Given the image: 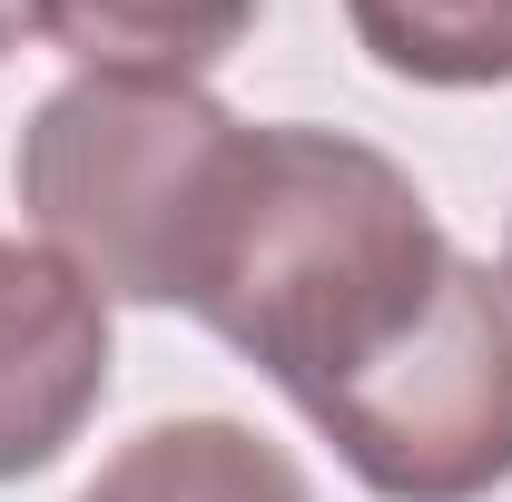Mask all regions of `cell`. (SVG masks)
<instances>
[{
  "instance_id": "6da1fadb",
  "label": "cell",
  "mask_w": 512,
  "mask_h": 502,
  "mask_svg": "<svg viewBox=\"0 0 512 502\" xmlns=\"http://www.w3.org/2000/svg\"><path fill=\"white\" fill-rule=\"evenodd\" d=\"M453 237L424 188L345 128L276 119L247 128L207 256L188 276V315L247 355L296 414H325L355 375L424 325L453 276Z\"/></svg>"
},
{
  "instance_id": "7a4b0ae2",
  "label": "cell",
  "mask_w": 512,
  "mask_h": 502,
  "mask_svg": "<svg viewBox=\"0 0 512 502\" xmlns=\"http://www.w3.org/2000/svg\"><path fill=\"white\" fill-rule=\"evenodd\" d=\"M247 119L197 79H60L20 128V207L109 306H188Z\"/></svg>"
},
{
  "instance_id": "3957f363",
  "label": "cell",
  "mask_w": 512,
  "mask_h": 502,
  "mask_svg": "<svg viewBox=\"0 0 512 502\" xmlns=\"http://www.w3.org/2000/svg\"><path fill=\"white\" fill-rule=\"evenodd\" d=\"M306 424L375 502H493L512 483V276L453 256L424 325Z\"/></svg>"
},
{
  "instance_id": "277c9868",
  "label": "cell",
  "mask_w": 512,
  "mask_h": 502,
  "mask_svg": "<svg viewBox=\"0 0 512 502\" xmlns=\"http://www.w3.org/2000/svg\"><path fill=\"white\" fill-rule=\"evenodd\" d=\"M109 394V296L40 237H0V483L50 473Z\"/></svg>"
},
{
  "instance_id": "5b68a950",
  "label": "cell",
  "mask_w": 512,
  "mask_h": 502,
  "mask_svg": "<svg viewBox=\"0 0 512 502\" xmlns=\"http://www.w3.org/2000/svg\"><path fill=\"white\" fill-rule=\"evenodd\" d=\"M79 502H316L286 443H266L237 414H178L128 434Z\"/></svg>"
},
{
  "instance_id": "8992f818",
  "label": "cell",
  "mask_w": 512,
  "mask_h": 502,
  "mask_svg": "<svg viewBox=\"0 0 512 502\" xmlns=\"http://www.w3.org/2000/svg\"><path fill=\"white\" fill-rule=\"evenodd\" d=\"M266 0H40V40L89 79H207Z\"/></svg>"
},
{
  "instance_id": "52a82bcc",
  "label": "cell",
  "mask_w": 512,
  "mask_h": 502,
  "mask_svg": "<svg viewBox=\"0 0 512 502\" xmlns=\"http://www.w3.org/2000/svg\"><path fill=\"white\" fill-rule=\"evenodd\" d=\"M345 20L384 79H414V89L512 79V0H345Z\"/></svg>"
},
{
  "instance_id": "ba28073f",
  "label": "cell",
  "mask_w": 512,
  "mask_h": 502,
  "mask_svg": "<svg viewBox=\"0 0 512 502\" xmlns=\"http://www.w3.org/2000/svg\"><path fill=\"white\" fill-rule=\"evenodd\" d=\"M30 30H40V0H0V60H10Z\"/></svg>"
},
{
  "instance_id": "9c48e42d",
  "label": "cell",
  "mask_w": 512,
  "mask_h": 502,
  "mask_svg": "<svg viewBox=\"0 0 512 502\" xmlns=\"http://www.w3.org/2000/svg\"><path fill=\"white\" fill-rule=\"evenodd\" d=\"M503 276H512V237H503Z\"/></svg>"
}]
</instances>
